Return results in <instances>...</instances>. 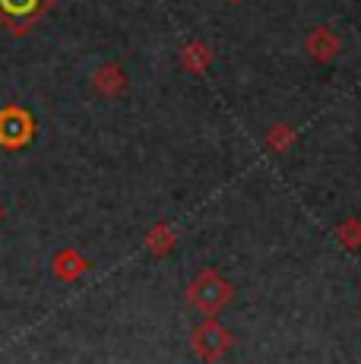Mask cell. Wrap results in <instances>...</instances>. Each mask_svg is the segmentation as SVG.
Here are the masks:
<instances>
[]
</instances>
